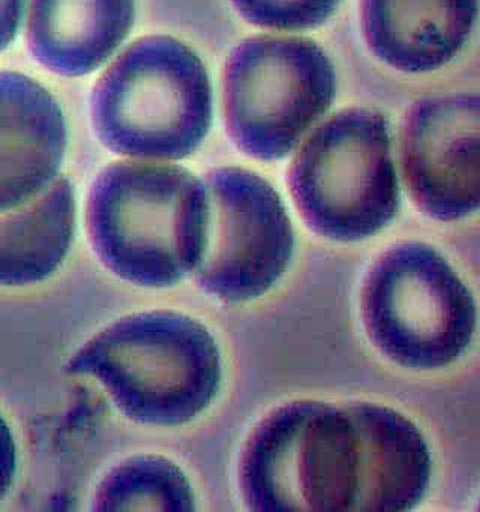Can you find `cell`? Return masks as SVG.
I'll use <instances>...</instances> for the list:
<instances>
[{"label":"cell","instance_id":"6da1fadb","mask_svg":"<svg viewBox=\"0 0 480 512\" xmlns=\"http://www.w3.org/2000/svg\"><path fill=\"white\" fill-rule=\"evenodd\" d=\"M87 231L96 256L122 280L175 286L203 256L205 182L164 160L115 162L90 188Z\"/></svg>","mask_w":480,"mask_h":512},{"label":"cell","instance_id":"7a4b0ae2","mask_svg":"<svg viewBox=\"0 0 480 512\" xmlns=\"http://www.w3.org/2000/svg\"><path fill=\"white\" fill-rule=\"evenodd\" d=\"M68 370L100 381L128 419L150 426L194 421L222 383V359L209 329L171 310L111 323L75 353Z\"/></svg>","mask_w":480,"mask_h":512},{"label":"cell","instance_id":"3957f363","mask_svg":"<svg viewBox=\"0 0 480 512\" xmlns=\"http://www.w3.org/2000/svg\"><path fill=\"white\" fill-rule=\"evenodd\" d=\"M92 126L109 151L139 160H182L212 124V87L192 47L145 36L126 47L94 85Z\"/></svg>","mask_w":480,"mask_h":512},{"label":"cell","instance_id":"277c9868","mask_svg":"<svg viewBox=\"0 0 480 512\" xmlns=\"http://www.w3.org/2000/svg\"><path fill=\"white\" fill-rule=\"evenodd\" d=\"M239 488L252 511H353L359 439L347 406L297 400L270 411L242 447Z\"/></svg>","mask_w":480,"mask_h":512},{"label":"cell","instance_id":"5b68a950","mask_svg":"<svg viewBox=\"0 0 480 512\" xmlns=\"http://www.w3.org/2000/svg\"><path fill=\"white\" fill-rule=\"evenodd\" d=\"M289 192L325 239L359 242L383 231L400 209L387 119L349 107L317 126L291 162Z\"/></svg>","mask_w":480,"mask_h":512},{"label":"cell","instance_id":"8992f818","mask_svg":"<svg viewBox=\"0 0 480 512\" xmlns=\"http://www.w3.org/2000/svg\"><path fill=\"white\" fill-rule=\"evenodd\" d=\"M360 314L389 361L435 370L458 361L477 331L471 289L435 248L404 242L383 252L364 278Z\"/></svg>","mask_w":480,"mask_h":512},{"label":"cell","instance_id":"52a82bcc","mask_svg":"<svg viewBox=\"0 0 480 512\" xmlns=\"http://www.w3.org/2000/svg\"><path fill=\"white\" fill-rule=\"evenodd\" d=\"M336 98V72L308 38L254 36L233 49L222 72L227 136L246 156H287Z\"/></svg>","mask_w":480,"mask_h":512},{"label":"cell","instance_id":"ba28073f","mask_svg":"<svg viewBox=\"0 0 480 512\" xmlns=\"http://www.w3.org/2000/svg\"><path fill=\"white\" fill-rule=\"evenodd\" d=\"M203 182L207 235L195 280L220 301H254L284 276L291 263V218L282 197L254 171L218 167Z\"/></svg>","mask_w":480,"mask_h":512},{"label":"cell","instance_id":"9c48e42d","mask_svg":"<svg viewBox=\"0 0 480 512\" xmlns=\"http://www.w3.org/2000/svg\"><path fill=\"white\" fill-rule=\"evenodd\" d=\"M398 154L405 188L424 214L454 222L479 211V96L458 92L415 102L400 128Z\"/></svg>","mask_w":480,"mask_h":512},{"label":"cell","instance_id":"30bf717a","mask_svg":"<svg viewBox=\"0 0 480 512\" xmlns=\"http://www.w3.org/2000/svg\"><path fill=\"white\" fill-rule=\"evenodd\" d=\"M68 130L55 96L17 72H0V212L40 196L59 177Z\"/></svg>","mask_w":480,"mask_h":512},{"label":"cell","instance_id":"8fae6325","mask_svg":"<svg viewBox=\"0 0 480 512\" xmlns=\"http://www.w3.org/2000/svg\"><path fill=\"white\" fill-rule=\"evenodd\" d=\"M359 439L353 512L411 511L432 479V456L415 422L374 402H347Z\"/></svg>","mask_w":480,"mask_h":512},{"label":"cell","instance_id":"7c38bea8","mask_svg":"<svg viewBox=\"0 0 480 512\" xmlns=\"http://www.w3.org/2000/svg\"><path fill=\"white\" fill-rule=\"evenodd\" d=\"M479 0H360L366 46L405 74L447 66L464 49Z\"/></svg>","mask_w":480,"mask_h":512},{"label":"cell","instance_id":"4fadbf2b","mask_svg":"<svg viewBox=\"0 0 480 512\" xmlns=\"http://www.w3.org/2000/svg\"><path fill=\"white\" fill-rule=\"evenodd\" d=\"M134 19L135 0H30V53L57 76H87L119 49Z\"/></svg>","mask_w":480,"mask_h":512},{"label":"cell","instance_id":"5bb4252c","mask_svg":"<svg viewBox=\"0 0 480 512\" xmlns=\"http://www.w3.org/2000/svg\"><path fill=\"white\" fill-rule=\"evenodd\" d=\"M74 229V186L66 177L29 203L0 212V286H30L51 276L68 256Z\"/></svg>","mask_w":480,"mask_h":512},{"label":"cell","instance_id":"9a60e30c","mask_svg":"<svg viewBox=\"0 0 480 512\" xmlns=\"http://www.w3.org/2000/svg\"><path fill=\"white\" fill-rule=\"evenodd\" d=\"M94 511H194L192 484L164 456H132L105 475L92 501Z\"/></svg>","mask_w":480,"mask_h":512},{"label":"cell","instance_id":"2e32d148","mask_svg":"<svg viewBox=\"0 0 480 512\" xmlns=\"http://www.w3.org/2000/svg\"><path fill=\"white\" fill-rule=\"evenodd\" d=\"M244 21L270 31H308L325 25L340 0H231Z\"/></svg>","mask_w":480,"mask_h":512},{"label":"cell","instance_id":"e0dca14e","mask_svg":"<svg viewBox=\"0 0 480 512\" xmlns=\"http://www.w3.org/2000/svg\"><path fill=\"white\" fill-rule=\"evenodd\" d=\"M15 475V441L12 430L0 415V501L8 494Z\"/></svg>","mask_w":480,"mask_h":512},{"label":"cell","instance_id":"ac0fdd59","mask_svg":"<svg viewBox=\"0 0 480 512\" xmlns=\"http://www.w3.org/2000/svg\"><path fill=\"white\" fill-rule=\"evenodd\" d=\"M25 0H0V53L12 46L21 27Z\"/></svg>","mask_w":480,"mask_h":512}]
</instances>
